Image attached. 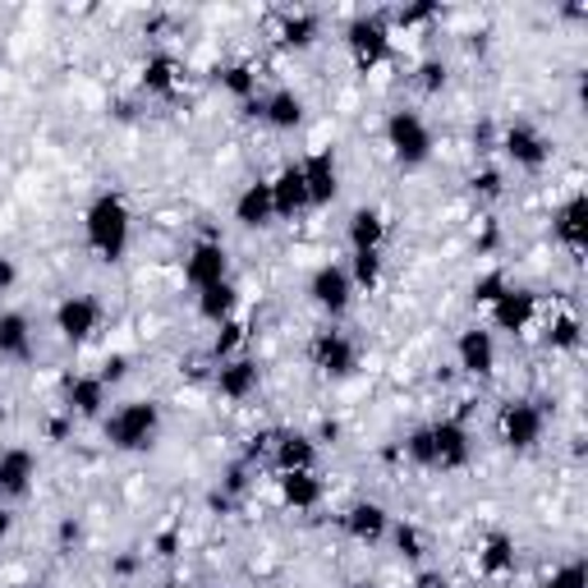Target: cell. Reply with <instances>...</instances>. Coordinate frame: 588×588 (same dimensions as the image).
I'll use <instances>...</instances> for the list:
<instances>
[{
    "label": "cell",
    "mask_w": 588,
    "mask_h": 588,
    "mask_svg": "<svg viewBox=\"0 0 588 588\" xmlns=\"http://www.w3.org/2000/svg\"><path fill=\"white\" fill-rule=\"evenodd\" d=\"M130 235H134L130 203H124L115 188H101L88 203V212H83V240H88V248L101 262H120L130 254Z\"/></svg>",
    "instance_id": "cell-1"
},
{
    "label": "cell",
    "mask_w": 588,
    "mask_h": 588,
    "mask_svg": "<svg viewBox=\"0 0 588 588\" xmlns=\"http://www.w3.org/2000/svg\"><path fill=\"white\" fill-rule=\"evenodd\" d=\"M161 432V405L157 401H124L111 418H107V441L115 451H152Z\"/></svg>",
    "instance_id": "cell-2"
},
{
    "label": "cell",
    "mask_w": 588,
    "mask_h": 588,
    "mask_svg": "<svg viewBox=\"0 0 588 588\" xmlns=\"http://www.w3.org/2000/svg\"><path fill=\"white\" fill-rule=\"evenodd\" d=\"M382 134H387V147H391V157L395 166H405V171H418L428 157H432V130H428V120L409 111V107H395L382 124Z\"/></svg>",
    "instance_id": "cell-3"
},
{
    "label": "cell",
    "mask_w": 588,
    "mask_h": 588,
    "mask_svg": "<svg viewBox=\"0 0 588 588\" xmlns=\"http://www.w3.org/2000/svg\"><path fill=\"white\" fill-rule=\"evenodd\" d=\"M345 47H350V60H354V70L359 74H372L377 65H387L391 60V24H387V14H354L350 24H345Z\"/></svg>",
    "instance_id": "cell-4"
},
{
    "label": "cell",
    "mask_w": 588,
    "mask_h": 588,
    "mask_svg": "<svg viewBox=\"0 0 588 588\" xmlns=\"http://www.w3.org/2000/svg\"><path fill=\"white\" fill-rule=\"evenodd\" d=\"M542 428H548V409H542L538 401H506V405H501V414H497L501 446L515 451V455L538 451Z\"/></svg>",
    "instance_id": "cell-5"
},
{
    "label": "cell",
    "mask_w": 588,
    "mask_h": 588,
    "mask_svg": "<svg viewBox=\"0 0 588 588\" xmlns=\"http://www.w3.org/2000/svg\"><path fill=\"white\" fill-rule=\"evenodd\" d=\"M497 147L506 152V161L515 166V171H542V166L552 161V138L529 120H511L506 130H501Z\"/></svg>",
    "instance_id": "cell-6"
},
{
    "label": "cell",
    "mask_w": 588,
    "mask_h": 588,
    "mask_svg": "<svg viewBox=\"0 0 588 588\" xmlns=\"http://www.w3.org/2000/svg\"><path fill=\"white\" fill-rule=\"evenodd\" d=\"M308 359L322 377H331V382H345V377L359 372V345H354L345 331L327 327V331H318L308 341Z\"/></svg>",
    "instance_id": "cell-7"
},
{
    "label": "cell",
    "mask_w": 588,
    "mask_h": 588,
    "mask_svg": "<svg viewBox=\"0 0 588 588\" xmlns=\"http://www.w3.org/2000/svg\"><path fill=\"white\" fill-rule=\"evenodd\" d=\"M428 432H432V469L460 474L474 460V437L465 418H437V424H428Z\"/></svg>",
    "instance_id": "cell-8"
},
{
    "label": "cell",
    "mask_w": 588,
    "mask_h": 588,
    "mask_svg": "<svg viewBox=\"0 0 588 588\" xmlns=\"http://www.w3.org/2000/svg\"><path fill=\"white\" fill-rule=\"evenodd\" d=\"M101 299H93V294H65V299L56 304V331L65 345H88L93 335L101 331Z\"/></svg>",
    "instance_id": "cell-9"
},
{
    "label": "cell",
    "mask_w": 588,
    "mask_h": 588,
    "mask_svg": "<svg viewBox=\"0 0 588 588\" xmlns=\"http://www.w3.org/2000/svg\"><path fill=\"white\" fill-rule=\"evenodd\" d=\"M308 299L318 304L327 318H345L350 304H354V281L341 262H322L318 271L308 277Z\"/></svg>",
    "instance_id": "cell-10"
},
{
    "label": "cell",
    "mask_w": 588,
    "mask_h": 588,
    "mask_svg": "<svg viewBox=\"0 0 588 588\" xmlns=\"http://www.w3.org/2000/svg\"><path fill=\"white\" fill-rule=\"evenodd\" d=\"M538 308H542V299H538V290H529V285H511L501 299L488 308V318H492V331H506V335H524L534 322H538Z\"/></svg>",
    "instance_id": "cell-11"
},
{
    "label": "cell",
    "mask_w": 588,
    "mask_h": 588,
    "mask_svg": "<svg viewBox=\"0 0 588 588\" xmlns=\"http://www.w3.org/2000/svg\"><path fill=\"white\" fill-rule=\"evenodd\" d=\"M184 281L188 290H207V285H221L230 281V254H225V244L221 240H198L194 248H188V258H184Z\"/></svg>",
    "instance_id": "cell-12"
},
{
    "label": "cell",
    "mask_w": 588,
    "mask_h": 588,
    "mask_svg": "<svg viewBox=\"0 0 588 588\" xmlns=\"http://www.w3.org/2000/svg\"><path fill=\"white\" fill-rule=\"evenodd\" d=\"M299 171H304V184H308L313 212H318V207H331L335 198H341V161H335L331 147H318V152H308V157L299 161Z\"/></svg>",
    "instance_id": "cell-13"
},
{
    "label": "cell",
    "mask_w": 588,
    "mask_h": 588,
    "mask_svg": "<svg viewBox=\"0 0 588 588\" xmlns=\"http://www.w3.org/2000/svg\"><path fill=\"white\" fill-rule=\"evenodd\" d=\"M455 368L469 377H492L497 372V335L488 327H465L455 335Z\"/></svg>",
    "instance_id": "cell-14"
},
{
    "label": "cell",
    "mask_w": 588,
    "mask_h": 588,
    "mask_svg": "<svg viewBox=\"0 0 588 588\" xmlns=\"http://www.w3.org/2000/svg\"><path fill=\"white\" fill-rule=\"evenodd\" d=\"M267 184H271V212H277V221H299L304 212H313V203H308V184H304L299 161L281 166L277 180H267Z\"/></svg>",
    "instance_id": "cell-15"
},
{
    "label": "cell",
    "mask_w": 588,
    "mask_h": 588,
    "mask_svg": "<svg viewBox=\"0 0 588 588\" xmlns=\"http://www.w3.org/2000/svg\"><path fill=\"white\" fill-rule=\"evenodd\" d=\"M552 240H556L571 258H584V248H588V198H584V194H571V198L556 207V217H552Z\"/></svg>",
    "instance_id": "cell-16"
},
{
    "label": "cell",
    "mask_w": 588,
    "mask_h": 588,
    "mask_svg": "<svg viewBox=\"0 0 588 588\" xmlns=\"http://www.w3.org/2000/svg\"><path fill=\"white\" fill-rule=\"evenodd\" d=\"M341 529L354 538V542H364V548H372V542H382L391 534V515L382 501H354V506L341 515Z\"/></svg>",
    "instance_id": "cell-17"
},
{
    "label": "cell",
    "mask_w": 588,
    "mask_h": 588,
    "mask_svg": "<svg viewBox=\"0 0 588 588\" xmlns=\"http://www.w3.org/2000/svg\"><path fill=\"white\" fill-rule=\"evenodd\" d=\"M277 497H281V506L294 511V515H308V511H318L322 506V478L313 474V469H299V474H281L277 478Z\"/></svg>",
    "instance_id": "cell-18"
},
{
    "label": "cell",
    "mask_w": 588,
    "mask_h": 588,
    "mask_svg": "<svg viewBox=\"0 0 588 588\" xmlns=\"http://www.w3.org/2000/svg\"><path fill=\"white\" fill-rule=\"evenodd\" d=\"M107 395H111V387L101 382L97 372H78V377H70V382H65V414L70 418H101Z\"/></svg>",
    "instance_id": "cell-19"
},
{
    "label": "cell",
    "mask_w": 588,
    "mask_h": 588,
    "mask_svg": "<svg viewBox=\"0 0 588 588\" xmlns=\"http://www.w3.org/2000/svg\"><path fill=\"white\" fill-rule=\"evenodd\" d=\"M515 571H519V548H515V538L501 534V529H492L488 538H482V548H478V575H482V579H511Z\"/></svg>",
    "instance_id": "cell-20"
},
{
    "label": "cell",
    "mask_w": 588,
    "mask_h": 588,
    "mask_svg": "<svg viewBox=\"0 0 588 588\" xmlns=\"http://www.w3.org/2000/svg\"><path fill=\"white\" fill-rule=\"evenodd\" d=\"M345 240H350V254H382V244H387L382 212L377 207H354L345 221Z\"/></svg>",
    "instance_id": "cell-21"
},
{
    "label": "cell",
    "mask_w": 588,
    "mask_h": 588,
    "mask_svg": "<svg viewBox=\"0 0 588 588\" xmlns=\"http://www.w3.org/2000/svg\"><path fill=\"white\" fill-rule=\"evenodd\" d=\"M33 478H37V455L24 451V446H5L0 451V497L14 501V497H24L33 488Z\"/></svg>",
    "instance_id": "cell-22"
},
{
    "label": "cell",
    "mask_w": 588,
    "mask_h": 588,
    "mask_svg": "<svg viewBox=\"0 0 588 588\" xmlns=\"http://www.w3.org/2000/svg\"><path fill=\"white\" fill-rule=\"evenodd\" d=\"M217 391L225 395L230 405H244L248 395L258 391V364L248 359V354H235V359L217 364Z\"/></svg>",
    "instance_id": "cell-23"
},
{
    "label": "cell",
    "mask_w": 588,
    "mask_h": 588,
    "mask_svg": "<svg viewBox=\"0 0 588 588\" xmlns=\"http://www.w3.org/2000/svg\"><path fill=\"white\" fill-rule=\"evenodd\" d=\"M235 221L244 230H262L277 221V212H271V184L267 180H248L240 188V198H235Z\"/></svg>",
    "instance_id": "cell-24"
},
{
    "label": "cell",
    "mask_w": 588,
    "mask_h": 588,
    "mask_svg": "<svg viewBox=\"0 0 588 588\" xmlns=\"http://www.w3.org/2000/svg\"><path fill=\"white\" fill-rule=\"evenodd\" d=\"M271 460H277L281 474H299L318 465V441L308 432H277V446H271Z\"/></svg>",
    "instance_id": "cell-25"
},
{
    "label": "cell",
    "mask_w": 588,
    "mask_h": 588,
    "mask_svg": "<svg viewBox=\"0 0 588 588\" xmlns=\"http://www.w3.org/2000/svg\"><path fill=\"white\" fill-rule=\"evenodd\" d=\"M318 37H322V19L313 10H285L281 14L277 41L285 51H308V47H318Z\"/></svg>",
    "instance_id": "cell-26"
},
{
    "label": "cell",
    "mask_w": 588,
    "mask_h": 588,
    "mask_svg": "<svg viewBox=\"0 0 588 588\" xmlns=\"http://www.w3.org/2000/svg\"><path fill=\"white\" fill-rule=\"evenodd\" d=\"M0 359L10 364L33 359V322L24 313H0Z\"/></svg>",
    "instance_id": "cell-27"
},
{
    "label": "cell",
    "mask_w": 588,
    "mask_h": 588,
    "mask_svg": "<svg viewBox=\"0 0 588 588\" xmlns=\"http://www.w3.org/2000/svg\"><path fill=\"white\" fill-rule=\"evenodd\" d=\"M143 93L147 97H175V88H180V60L171 56V51H152L143 60Z\"/></svg>",
    "instance_id": "cell-28"
},
{
    "label": "cell",
    "mask_w": 588,
    "mask_h": 588,
    "mask_svg": "<svg viewBox=\"0 0 588 588\" xmlns=\"http://www.w3.org/2000/svg\"><path fill=\"white\" fill-rule=\"evenodd\" d=\"M262 124H271V130H299L304 124V97L294 93V88H277L271 97H262Z\"/></svg>",
    "instance_id": "cell-29"
},
{
    "label": "cell",
    "mask_w": 588,
    "mask_h": 588,
    "mask_svg": "<svg viewBox=\"0 0 588 588\" xmlns=\"http://www.w3.org/2000/svg\"><path fill=\"white\" fill-rule=\"evenodd\" d=\"M235 308H240V290H235V281H221V285L198 290V318H203V322L221 327V322L235 318Z\"/></svg>",
    "instance_id": "cell-30"
},
{
    "label": "cell",
    "mask_w": 588,
    "mask_h": 588,
    "mask_svg": "<svg viewBox=\"0 0 588 588\" xmlns=\"http://www.w3.org/2000/svg\"><path fill=\"white\" fill-rule=\"evenodd\" d=\"M212 78H217V88H221L225 97H235V101H240V107L258 97V70L248 65V60H230V65H217Z\"/></svg>",
    "instance_id": "cell-31"
},
{
    "label": "cell",
    "mask_w": 588,
    "mask_h": 588,
    "mask_svg": "<svg viewBox=\"0 0 588 588\" xmlns=\"http://www.w3.org/2000/svg\"><path fill=\"white\" fill-rule=\"evenodd\" d=\"M579 335H584L579 318L565 308V313H556V318L548 322V331H542V345H548L552 354H571V350H579Z\"/></svg>",
    "instance_id": "cell-32"
},
{
    "label": "cell",
    "mask_w": 588,
    "mask_h": 588,
    "mask_svg": "<svg viewBox=\"0 0 588 588\" xmlns=\"http://www.w3.org/2000/svg\"><path fill=\"white\" fill-rule=\"evenodd\" d=\"M350 281L354 290H377L382 285V254H350Z\"/></svg>",
    "instance_id": "cell-33"
},
{
    "label": "cell",
    "mask_w": 588,
    "mask_h": 588,
    "mask_svg": "<svg viewBox=\"0 0 588 588\" xmlns=\"http://www.w3.org/2000/svg\"><path fill=\"white\" fill-rule=\"evenodd\" d=\"M506 290H511V277H506V271H501V267H492V271H482V277L474 281L469 299H474L478 308H492V304H497Z\"/></svg>",
    "instance_id": "cell-34"
},
{
    "label": "cell",
    "mask_w": 588,
    "mask_h": 588,
    "mask_svg": "<svg viewBox=\"0 0 588 588\" xmlns=\"http://www.w3.org/2000/svg\"><path fill=\"white\" fill-rule=\"evenodd\" d=\"M414 83L424 93H446V83H451V65L441 56H428V60H418V70H414Z\"/></svg>",
    "instance_id": "cell-35"
},
{
    "label": "cell",
    "mask_w": 588,
    "mask_h": 588,
    "mask_svg": "<svg viewBox=\"0 0 588 588\" xmlns=\"http://www.w3.org/2000/svg\"><path fill=\"white\" fill-rule=\"evenodd\" d=\"M542 588H588V565H584V556H571V561L552 565V575L542 579Z\"/></svg>",
    "instance_id": "cell-36"
},
{
    "label": "cell",
    "mask_w": 588,
    "mask_h": 588,
    "mask_svg": "<svg viewBox=\"0 0 588 588\" xmlns=\"http://www.w3.org/2000/svg\"><path fill=\"white\" fill-rule=\"evenodd\" d=\"M244 335H248V327H244L240 318H230V322H221V331H217V341H212V359H217V364H225V359H235V350L244 345Z\"/></svg>",
    "instance_id": "cell-37"
},
{
    "label": "cell",
    "mask_w": 588,
    "mask_h": 588,
    "mask_svg": "<svg viewBox=\"0 0 588 588\" xmlns=\"http://www.w3.org/2000/svg\"><path fill=\"white\" fill-rule=\"evenodd\" d=\"M469 188H474V198H482V203H497L501 194H506V175H501L497 166H478L474 180H469Z\"/></svg>",
    "instance_id": "cell-38"
},
{
    "label": "cell",
    "mask_w": 588,
    "mask_h": 588,
    "mask_svg": "<svg viewBox=\"0 0 588 588\" xmlns=\"http://www.w3.org/2000/svg\"><path fill=\"white\" fill-rule=\"evenodd\" d=\"M401 451H405L409 465L432 469V432H428V424H424V428H414V432L401 441Z\"/></svg>",
    "instance_id": "cell-39"
},
{
    "label": "cell",
    "mask_w": 588,
    "mask_h": 588,
    "mask_svg": "<svg viewBox=\"0 0 588 588\" xmlns=\"http://www.w3.org/2000/svg\"><path fill=\"white\" fill-rule=\"evenodd\" d=\"M391 538H395V552H401L405 561H424L428 542H424V534H418L414 524H391Z\"/></svg>",
    "instance_id": "cell-40"
},
{
    "label": "cell",
    "mask_w": 588,
    "mask_h": 588,
    "mask_svg": "<svg viewBox=\"0 0 588 588\" xmlns=\"http://www.w3.org/2000/svg\"><path fill=\"white\" fill-rule=\"evenodd\" d=\"M248 482H254V465H244V460H235L225 474H221V488L217 492H225L230 501H240L244 492H248Z\"/></svg>",
    "instance_id": "cell-41"
},
{
    "label": "cell",
    "mask_w": 588,
    "mask_h": 588,
    "mask_svg": "<svg viewBox=\"0 0 588 588\" xmlns=\"http://www.w3.org/2000/svg\"><path fill=\"white\" fill-rule=\"evenodd\" d=\"M432 19H441L437 0H418V5L395 10V24H401V28H424V24H432Z\"/></svg>",
    "instance_id": "cell-42"
},
{
    "label": "cell",
    "mask_w": 588,
    "mask_h": 588,
    "mask_svg": "<svg viewBox=\"0 0 588 588\" xmlns=\"http://www.w3.org/2000/svg\"><path fill=\"white\" fill-rule=\"evenodd\" d=\"M101 382L107 387H115V382H124V377H130V354H107V359H101Z\"/></svg>",
    "instance_id": "cell-43"
},
{
    "label": "cell",
    "mask_w": 588,
    "mask_h": 588,
    "mask_svg": "<svg viewBox=\"0 0 588 588\" xmlns=\"http://www.w3.org/2000/svg\"><path fill=\"white\" fill-rule=\"evenodd\" d=\"M180 552V534L175 529H166V534H157V542H152V556H161V561H171Z\"/></svg>",
    "instance_id": "cell-44"
},
{
    "label": "cell",
    "mask_w": 588,
    "mask_h": 588,
    "mask_svg": "<svg viewBox=\"0 0 588 588\" xmlns=\"http://www.w3.org/2000/svg\"><path fill=\"white\" fill-rule=\"evenodd\" d=\"M56 538H60V548H65V552H70V548H74V542L83 538V524H78L74 515H70V519H60V534H56Z\"/></svg>",
    "instance_id": "cell-45"
},
{
    "label": "cell",
    "mask_w": 588,
    "mask_h": 588,
    "mask_svg": "<svg viewBox=\"0 0 588 588\" xmlns=\"http://www.w3.org/2000/svg\"><path fill=\"white\" fill-rule=\"evenodd\" d=\"M313 441H331V446H335V441H341V424H335V418H322V428H318V437H313Z\"/></svg>",
    "instance_id": "cell-46"
},
{
    "label": "cell",
    "mask_w": 588,
    "mask_h": 588,
    "mask_svg": "<svg viewBox=\"0 0 588 588\" xmlns=\"http://www.w3.org/2000/svg\"><path fill=\"white\" fill-rule=\"evenodd\" d=\"M14 281H19V267H14L10 258H0V294H5Z\"/></svg>",
    "instance_id": "cell-47"
},
{
    "label": "cell",
    "mask_w": 588,
    "mask_h": 588,
    "mask_svg": "<svg viewBox=\"0 0 588 588\" xmlns=\"http://www.w3.org/2000/svg\"><path fill=\"white\" fill-rule=\"evenodd\" d=\"M492 248H497V225L488 221L482 225V240H478V254H492Z\"/></svg>",
    "instance_id": "cell-48"
},
{
    "label": "cell",
    "mask_w": 588,
    "mask_h": 588,
    "mask_svg": "<svg viewBox=\"0 0 588 588\" xmlns=\"http://www.w3.org/2000/svg\"><path fill=\"white\" fill-rule=\"evenodd\" d=\"M14 534V511L10 506H0V542H5Z\"/></svg>",
    "instance_id": "cell-49"
},
{
    "label": "cell",
    "mask_w": 588,
    "mask_h": 588,
    "mask_svg": "<svg viewBox=\"0 0 588 588\" xmlns=\"http://www.w3.org/2000/svg\"><path fill=\"white\" fill-rule=\"evenodd\" d=\"M111 571H115V575H134V571H138V556H120Z\"/></svg>",
    "instance_id": "cell-50"
},
{
    "label": "cell",
    "mask_w": 588,
    "mask_h": 588,
    "mask_svg": "<svg viewBox=\"0 0 588 588\" xmlns=\"http://www.w3.org/2000/svg\"><path fill=\"white\" fill-rule=\"evenodd\" d=\"M418 588H446V579L441 575H418Z\"/></svg>",
    "instance_id": "cell-51"
}]
</instances>
